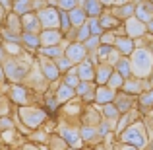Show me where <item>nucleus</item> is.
<instances>
[{
  "label": "nucleus",
  "mask_w": 153,
  "mask_h": 150,
  "mask_svg": "<svg viewBox=\"0 0 153 150\" xmlns=\"http://www.w3.org/2000/svg\"><path fill=\"white\" fill-rule=\"evenodd\" d=\"M33 60H35V55H33V53H29V51L22 53V55H18V57L4 55V59L0 60V63H2L6 80H8V82H14V84L23 82V78L27 76V72H29Z\"/></svg>",
  "instance_id": "f257e3e1"
},
{
  "label": "nucleus",
  "mask_w": 153,
  "mask_h": 150,
  "mask_svg": "<svg viewBox=\"0 0 153 150\" xmlns=\"http://www.w3.org/2000/svg\"><path fill=\"white\" fill-rule=\"evenodd\" d=\"M132 76L136 78H147L153 70V51L146 45H138L130 55Z\"/></svg>",
  "instance_id": "f03ea898"
},
{
  "label": "nucleus",
  "mask_w": 153,
  "mask_h": 150,
  "mask_svg": "<svg viewBox=\"0 0 153 150\" xmlns=\"http://www.w3.org/2000/svg\"><path fill=\"white\" fill-rule=\"evenodd\" d=\"M16 111H18L22 123L25 125L27 129H37V127H43L47 119H51L47 109L43 105H37V103H31V105H16Z\"/></svg>",
  "instance_id": "7ed1b4c3"
},
{
  "label": "nucleus",
  "mask_w": 153,
  "mask_h": 150,
  "mask_svg": "<svg viewBox=\"0 0 153 150\" xmlns=\"http://www.w3.org/2000/svg\"><path fill=\"white\" fill-rule=\"evenodd\" d=\"M8 98L14 105H31V103H37V105H43V94L39 92H33L31 88H27L25 84L18 82H10L8 86Z\"/></svg>",
  "instance_id": "20e7f679"
},
{
  "label": "nucleus",
  "mask_w": 153,
  "mask_h": 150,
  "mask_svg": "<svg viewBox=\"0 0 153 150\" xmlns=\"http://www.w3.org/2000/svg\"><path fill=\"white\" fill-rule=\"evenodd\" d=\"M118 140L124 144H132V146H138L140 150L147 146V133H146V127H143L142 121H134L132 125H128L122 133H118Z\"/></svg>",
  "instance_id": "39448f33"
},
{
  "label": "nucleus",
  "mask_w": 153,
  "mask_h": 150,
  "mask_svg": "<svg viewBox=\"0 0 153 150\" xmlns=\"http://www.w3.org/2000/svg\"><path fill=\"white\" fill-rule=\"evenodd\" d=\"M54 133H58V135L66 140L68 146L83 148V140H82V135H79V123H70V121L58 119L56 121Z\"/></svg>",
  "instance_id": "423d86ee"
},
{
  "label": "nucleus",
  "mask_w": 153,
  "mask_h": 150,
  "mask_svg": "<svg viewBox=\"0 0 153 150\" xmlns=\"http://www.w3.org/2000/svg\"><path fill=\"white\" fill-rule=\"evenodd\" d=\"M22 84H25L27 88H31L33 92H39V94H43V92H47L49 90V80L43 76V72H41V68H39V63H37V57H35V60H33V64H31V68H29V72H27V76L23 78V82Z\"/></svg>",
  "instance_id": "0eeeda50"
},
{
  "label": "nucleus",
  "mask_w": 153,
  "mask_h": 150,
  "mask_svg": "<svg viewBox=\"0 0 153 150\" xmlns=\"http://www.w3.org/2000/svg\"><path fill=\"white\" fill-rule=\"evenodd\" d=\"M83 105H85V103L76 96V98H72L70 101H66V103L60 105V109H58L56 115H58L60 119H64V121H70V123H79Z\"/></svg>",
  "instance_id": "6e6552de"
},
{
  "label": "nucleus",
  "mask_w": 153,
  "mask_h": 150,
  "mask_svg": "<svg viewBox=\"0 0 153 150\" xmlns=\"http://www.w3.org/2000/svg\"><path fill=\"white\" fill-rule=\"evenodd\" d=\"M37 16L43 29H60V10L54 4H45L43 8H39Z\"/></svg>",
  "instance_id": "1a4fd4ad"
},
{
  "label": "nucleus",
  "mask_w": 153,
  "mask_h": 150,
  "mask_svg": "<svg viewBox=\"0 0 153 150\" xmlns=\"http://www.w3.org/2000/svg\"><path fill=\"white\" fill-rule=\"evenodd\" d=\"M35 57H37L39 68H41L43 76H45V78L49 80V84L58 82V80H60V76H62V72L58 70V66H56L54 59H49V57H45V55H37V53H35Z\"/></svg>",
  "instance_id": "9d476101"
},
{
  "label": "nucleus",
  "mask_w": 153,
  "mask_h": 150,
  "mask_svg": "<svg viewBox=\"0 0 153 150\" xmlns=\"http://www.w3.org/2000/svg\"><path fill=\"white\" fill-rule=\"evenodd\" d=\"M122 29H124V35H128V37H132V39H140L147 33V26L142 20H138L136 16H130V18L124 20Z\"/></svg>",
  "instance_id": "9b49d317"
},
{
  "label": "nucleus",
  "mask_w": 153,
  "mask_h": 150,
  "mask_svg": "<svg viewBox=\"0 0 153 150\" xmlns=\"http://www.w3.org/2000/svg\"><path fill=\"white\" fill-rule=\"evenodd\" d=\"M64 55L74 64H78V63H82L83 59H87V49L82 41H68L66 49H64Z\"/></svg>",
  "instance_id": "f8f14e48"
},
{
  "label": "nucleus",
  "mask_w": 153,
  "mask_h": 150,
  "mask_svg": "<svg viewBox=\"0 0 153 150\" xmlns=\"http://www.w3.org/2000/svg\"><path fill=\"white\" fill-rule=\"evenodd\" d=\"M79 135H82L83 144H87V146H99L103 142L99 129L93 127V125H79Z\"/></svg>",
  "instance_id": "ddd939ff"
},
{
  "label": "nucleus",
  "mask_w": 153,
  "mask_h": 150,
  "mask_svg": "<svg viewBox=\"0 0 153 150\" xmlns=\"http://www.w3.org/2000/svg\"><path fill=\"white\" fill-rule=\"evenodd\" d=\"M101 119H103L101 109L95 107V103H85V105H83L79 125H93V127H97V125L101 123Z\"/></svg>",
  "instance_id": "4468645a"
},
{
  "label": "nucleus",
  "mask_w": 153,
  "mask_h": 150,
  "mask_svg": "<svg viewBox=\"0 0 153 150\" xmlns=\"http://www.w3.org/2000/svg\"><path fill=\"white\" fill-rule=\"evenodd\" d=\"M147 88H149L147 78H136V76H130V78L124 80V84H122V88H120V90L126 92V94L138 96V94H142L143 90H147Z\"/></svg>",
  "instance_id": "2eb2a0df"
},
{
  "label": "nucleus",
  "mask_w": 153,
  "mask_h": 150,
  "mask_svg": "<svg viewBox=\"0 0 153 150\" xmlns=\"http://www.w3.org/2000/svg\"><path fill=\"white\" fill-rule=\"evenodd\" d=\"M95 88H97L95 82L79 80V84L74 88V90H76V96H78L83 103H93V101H95Z\"/></svg>",
  "instance_id": "dca6fc26"
},
{
  "label": "nucleus",
  "mask_w": 153,
  "mask_h": 150,
  "mask_svg": "<svg viewBox=\"0 0 153 150\" xmlns=\"http://www.w3.org/2000/svg\"><path fill=\"white\" fill-rule=\"evenodd\" d=\"M52 88H54V96L56 99H58V103H66V101H70L72 98H76V90L72 86H68V84H64L62 80H58V82L51 84Z\"/></svg>",
  "instance_id": "f3484780"
},
{
  "label": "nucleus",
  "mask_w": 153,
  "mask_h": 150,
  "mask_svg": "<svg viewBox=\"0 0 153 150\" xmlns=\"http://www.w3.org/2000/svg\"><path fill=\"white\" fill-rule=\"evenodd\" d=\"M112 47H114V49L118 51L122 57H130L132 51L136 49V39H132V37H128V35L120 33V35H116L114 45H112Z\"/></svg>",
  "instance_id": "a211bd4d"
},
{
  "label": "nucleus",
  "mask_w": 153,
  "mask_h": 150,
  "mask_svg": "<svg viewBox=\"0 0 153 150\" xmlns=\"http://www.w3.org/2000/svg\"><path fill=\"white\" fill-rule=\"evenodd\" d=\"M22 27H23V31H33V33H41L43 26H41V22H39L37 12L31 10V12H25V14H22Z\"/></svg>",
  "instance_id": "6ab92c4d"
},
{
  "label": "nucleus",
  "mask_w": 153,
  "mask_h": 150,
  "mask_svg": "<svg viewBox=\"0 0 153 150\" xmlns=\"http://www.w3.org/2000/svg\"><path fill=\"white\" fill-rule=\"evenodd\" d=\"M112 103L118 107V111H120V113H126V111H130V109H134L136 96L126 94V92L118 90V92H116V96H114V101H112Z\"/></svg>",
  "instance_id": "aec40b11"
},
{
  "label": "nucleus",
  "mask_w": 153,
  "mask_h": 150,
  "mask_svg": "<svg viewBox=\"0 0 153 150\" xmlns=\"http://www.w3.org/2000/svg\"><path fill=\"white\" fill-rule=\"evenodd\" d=\"M43 107L47 109L49 117H56V113H58V109H60V103L54 96V88L52 86H49L47 92H43Z\"/></svg>",
  "instance_id": "412c9836"
},
{
  "label": "nucleus",
  "mask_w": 153,
  "mask_h": 150,
  "mask_svg": "<svg viewBox=\"0 0 153 150\" xmlns=\"http://www.w3.org/2000/svg\"><path fill=\"white\" fill-rule=\"evenodd\" d=\"M134 12H136V2H128V0L111 6V14H114L120 22H124V20L130 18V16H134Z\"/></svg>",
  "instance_id": "4be33fe9"
},
{
  "label": "nucleus",
  "mask_w": 153,
  "mask_h": 150,
  "mask_svg": "<svg viewBox=\"0 0 153 150\" xmlns=\"http://www.w3.org/2000/svg\"><path fill=\"white\" fill-rule=\"evenodd\" d=\"M19 43L25 51L29 53H37V49L41 47V39H39V33H33V31H22V37H19Z\"/></svg>",
  "instance_id": "5701e85b"
},
{
  "label": "nucleus",
  "mask_w": 153,
  "mask_h": 150,
  "mask_svg": "<svg viewBox=\"0 0 153 150\" xmlns=\"http://www.w3.org/2000/svg\"><path fill=\"white\" fill-rule=\"evenodd\" d=\"M39 39H41V47L47 45H58V43L64 41V33L60 29H41L39 33Z\"/></svg>",
  "instance_id": "b1692460"
},
{
  "label": "nucleus",
  "mask_w": 153,
  "mask_h": 150,
  "mask_svg": "<svg viewBox=\"0 0 153 150\" xmlns=\"http://www.w3.org/2000/svg\"><path fill=\"white\" fill-rule=\"evenodd\" d=\"M134 16L138 20H142L143 23H147L153 18V2H151V0H138V2H136Z\"/></svg>",
  "instance_id": "393cba45"
},
{
  "label": "nucleus",
  "mask_w": 153,
  "mask_h": 150,
  "mask_svg": "<svg viewBox=\"0 0 153 150\" xmlns=\"http://www.w3.org/2000/svg\"><path fill=\"white\" fill-rule=\"evenodd\" d=\"M79 80H87V82H95V64L89 59H83L82 63L76 64Z\"/></svg>",
  "instance_id": "a878e982"
},
{
  "label": "nucleus",
  "mask_w": 153,
  "mask_h": 150,
  "mask_svg": "<svg viewBox=\"0 0 153 150\" xmlns=\"http://www.w3.org/2000/svg\"><path fill=\"white\" fill-rule=\"evenodd\" d=\"M118 90H112V88H108L107 84H103V86H97L95 88V105H103V103H111V101H114V96Z\"/></svg>",
  "instance_id": "bb28decb"
},
{
  "label": "nucleus",
  "mask_w": 153,
  "mask_h": 150,
  "mask_svg": "<svg viewBox=\"0 0 153 150\" xmlns=\"http://www.w3.org/2000/svg\"><path fill=\"white\" fill-rule=\"evenodd\" d=\"M112 70H114V66L108 63H97L95 64V84L97 86H103V84L108 82V78H111Z\"/></svg>",
  "instance_id": "cd10ccee"
},
{
  "label": "nucleus",
  "mask_w": 153,
  "mask_h": 150,
  "mask_svg": "<svg viewBox=\"0 0 153 150\" xmlns=\"http://www.w3.org/2000/svg\"><path fill=\"white\" fill-rule=\"evenodd\" d=\"M4 27H8L10 31H14V33H22L23 27H22V16L16 14L14 10H8L6 12V18H4Z\"/></svg>",
  "instance_id": "c85d7f7f"
},
{
  "label": "nucleus",
  "mask_w": 153,
  "mask_h": 150,
  "mask_svg": "<svg viewBox=\"0 0 153 150\" xmlns=\"http://www.w3.org/2000/svg\"><path fill=\"white\" fill-rule=\"evenodd\" d=\"M138 117H140L138 111H134V109H130V111H126V113H120L118 121H116V127H114V135L122 133L128 125H132L134 121H138Z\"/></svg>",
  "instance_id": "c756f323"
},
{
  "label": "nucleus",
  "mask_w": 153,
  "mask_h": 150,
  "mask_svg": "<svg viewBox=\"0 0 153 150\" xmlns=\"http://www.w3.org/2000/svg\"><path fill=\"white\" fill-rule=\"evenodd\" d=\"M68 41L64 39L62 43H58V45H47V47H39L37 49V55H45L49 57V59H56V57L64 55V49H66Z\"/></svg>",
  "instance_id": "7c9ffc66"
},
{
  "label": "nucleus",
  "mask_w": 153,
  "mask_h": 150,
  "mask_svg": "<svg viewBox=\"0 0 153 150\" xmlns=\"http://www.w3.org/2000/svg\"><path fill=\"white\" fill-rule=\"evenodd\" d=\"M49 135H51V131H47L45 127H37V129H33V131L27 135V140H31V142L37 144V146H47Z\"/></svg>",
  "instance_id": "2f4dec72"
},
{
  "label": "nucleus",
  "mask_w": 153,
  "mask_h": 150,
  "mask_svg": "<svg viewBox=\"0 0 153 150\" xmlns=\"http://www.w3.org/2000/svg\"><path fill=\"white\" fill-rule=\"evenodd\" d=\"M99 23H101L103 31H105V29H118V27L122 26V22H120V20L116 18L114 14H111V12H105V10H103V14L99 16Z\"/></svg>",
  "instance_id": "473e14b6"
},
{
  "label": "nucleus",
  "mask_w": 153,
  "mask_h": 150,
  "mask_svg": "<svg viewBox=\"0 0 153 150\" xmlns=\"http://www.w3.org/2000/svg\"><path fill=\"white\" fill-rule=\"evenodd\" d=\"M136 101H138L140 105V111H151L153 109V88H147V90H143L142 94L136 96Z\"/></svg>",
  "instance_id": "72a5a7b5"
},
{
  "label": "nucleus",
  "mask_w": 153,
  "mask_h": 150,
  "mask_svg": "<svg viewBox=\"0 0 153 150\" xmlns=\"http://www.w3.org/2000/svg\"><path fill=\"white\" fill-rule=\"evenodd\" d=\"M68 18H70L72 27H79L82 23L87 22V14L82 6H76V8H72V10H68Z\"/></svg>",
  "instance_id": "f704fd0d"
},
{
  "label": "nucleus",
  "mask_w": 153,
  "mask_h": 150,
  "mask_svg": "<svg viewBox=\"0 0 153 150\" xmlns=\"http://www.w3.org/2000/svg\"><path fill=\"white\" fill-rule=\"evenodd\" d=\"M82 8L85 10L87 18H99V16L103 14V10H105V6L99 2V0H85Z\"/></svg>",
  "instance_id": "c9c22d12"
},
{
  "label": "nucleus",
  "mask_w": 153,
  "mask_h": 150,
  "mask_svg": "<svg viewBox=\"0 0 153 150\" xmlns=\"http://www.w3.org/2000/svg\"><path fill=\"white\" fill-rule=\"evenodd\" d=\"M99 109H101V115H103V119H107V121H112V123H116L118 121V117H120V111H118V107H116L114 103H103V105H99Z\"/></svg>",
  "instance_id": "e433bc0d"
},
{
  "label": "nucleus",
  "mask_w": 153,
  "mask_h": 150,
  "mask_svg": "<svg viewBox=\"0 0 153 150\" xmlns=\"http://www.w3.org/2000/svg\"><path fill=\"white\" fill-rule=\"evenodd\" d=\"M47 148L49 150H66L68 148V142L58 135V133L52 131L49 135V140H47Z\"/></svg>",
  "instance_id": "4c0bfd02"
},
{
  "label": "nucleus",
  "mask_w": 153,
  "mask_h": 150,
  "mask_svg": "<svg viewBox=\"0 0 153 150\" xmlns=\"http://www.w3.org/2000/svg\"><path fill=\"white\" fill-rule=\"evenodd\" d=\"M60 80H62L64 84H68V86H72V88L78 86V84H79V76H78V70H76V64L72 68H68L66 72H62Z\"/></svg>",
  "instance_id": "58836bf2"
},
{
  "label": "nucleus",
  "mask_w": 153,
  "mask_h": 150,
  "mask_svg": "<svg viewBox=\"0 0 153 150\" xmlns=\"http://www.w3.org/2000/svg\"><path fill=\"white\" fill-rule=\"evenodd\" d=\"M114 70L120 72L124 78H130L132 76V68H130V57H120L114 64Z\"/></svg>",
  "instance_id": "ea45409f"
},
{
  "label": "nucleus",
  "mask_w": 153,
  "mask_h": 150,
  "mask_svg": "<svg viewBox=\"0 0 153 150\" xmlns=\"http://www.w3.org/2000/svg\"><path fill=\"white\" fill-rule=\"evenodd\" d=\"M12 10L19 16L25 14V12H31V10H35L33 0H12Z\"/></svg>",
  "instance_id": "a19ab883"
},
{
  "label": "nucleus",
  "mask_w": 153,
  "mask_h": 150,
  "mask_svg": "<svg viewBox=\"0 0 153 150\" xmlns=\"http://www.w3.org/2000/svg\"><path fill=\"white\" fill-rule=\"evenodd\" d=\"M12 109H14V103L10 101L8 94L0 92V115H10V113H12Z\"/></svg>",
  "instance_id": "79ce46f5"
},
{
  "label": "nucleus",
  "mask_w": 153,
  "mask_h": 150,
  "mask_svg": "<svg viewBox=\"0 0 153 150\" xmlns=\"http://www.w3.org/2000/svg\"><path fill=\"white\" fill-rule=\"evenodd\" d=\"M124 80H126V78H124L120 72L112 70V74H111V78H108L107 86H108V88H112V90H120V88H122V84H124Z\"/></svg>",
  "instance_id": "37998d69"
},
{
  "label": "nucleus",
  "mask_w": 153,
  "mask_h": 150,
  "mask_svg": "<svg viewBox=\"0 0 153 150\" xmlns=\"http://www.w3.org/2000/svg\"><path fill=\"white\" fill-rule=\"evenodd\" d=\"M49 4H54L58 10H72L78 6V0H49Z\"/></svg>",
  "instance_id": "c03bdc74"
},
{
  "label": "nucleus",
  "mask_w": 153,
  "mask_h": 150,
  "mask_svg": "<svg viewBox=\"0 0 153 150\" xmlns=\"http://www.w3.org/2000/svg\"><path fill=\"white\" fill-rule=\"evenodd\" d=\"M54 63H56V66H58V70H60V72H66L68 68H72V66H74V63H72V60L68 59L66 55L56 57V59H54Z\"/></svg>",
  "instance_id": "a18cd8bd"
},
{
  "label": "nucleus",
  "mask_w": 153,
  "mask_h": 150,
  "mask_svg": "<svg viewBox=\"0 0 153 150\" xmlns=\"http://www.w3.org/2000/svg\"><path fill=\"white\" fill-rule=\"evenodd\" d=\"M83 45H85L87 53H95V51H97V47L101 45V39H99V35H89V37L83 41Z\"/></svg>",
  "instance_id": "49530a36"
},
{
  "label": "nucleus",
  "mask_w": 153,
  "mask_h": 150,
  "mask_svg": "<svg viewBox=\"0 0 153 150\" xmlns=\"http://www.w3.org/2000/svg\"><path fill=\"white\" fill-rule=\"evenodd\" d=\"M70 29H72V23H70V18H68V12L60 10V31H62V33H68Z\"/></svg>",
  "instance_id": "de8ad7c7"
},
{
  "label": "nucleus",
  "mask_w": 153,
  "mask_h": 150,
  "mask_svg": "<svg viewBox=\"0 0 153 150\" xmlns=\"http://www.w3.org/2000/svg\"><path fill=\"white\" fill-rule=\"evenodd\" d=\"M87 26H89L91 35H101L103 33V27L99 23V18H87Z\"/></svg>",
  "instance_id": "09e8293b"
},
{
  "label": "nucleus",
  "mask_w": 153,
  "mask_h": 150,
  "mask_svg": "<svg viewBox=\"0 0 153 150\" xmlns=\"http://www.w3.org/2000/svg\"><path fill=\"white\" fill-rule=\"evenodd\" d=\"M14 117L12 115H0V131H8V129H14Z\"/></svg>",
  "instance_id": "8fccbe9b"
},
{
  "label": "nucleus",
  "mask_w": 153,
  "mask_h": 150,
  "mask_svg": "<svg viewBox=\"0 0 153 150\" xmlns=\"http://www.w3.org/2000/svg\"><path fill=\"white\" fill-rule=\"evenodd\" d=\"M14 150H43V148H41V146H37V144H33L31 140H25L22 146H18V148H14Z\"/></svg>",
  "instance_id": "3c124183"
},
{
  "label": "nucleus",
  "mask_w": 153,
  "mask_h": 150,
  "mask_svg": "<svg viewBox=\"0 0 153 150\" xmlns=\"http://www.w3.org/2000/svg\"><path fill=\"white\" fill-rule=\"evenodd\" d=\"M116 150H140L138 146H132V144H124V142H116Z\"/></svg>",
  "instance_id": "603ef678"
},
{
  "label": "nucleus",
  "mask_w": 153,
  "mask_h": 150,
  "mask_svg": "<svg viewBox=\"0 0 153 150\" xmlns=\"http://www.w3.org/2000/svg\"><path fill=\"white\" fill-rule=\"evenodd\" d=\"M6 12H8V10L2 6V4H0V26L4 23V18H6Z\"/></svg>",
  "instance_id": "864d4df0"
},
{
  "label": "nucleus",
  "mask_w": 153,
  "mask_h": 150,
  "mask_svg": "<svg viewBox=\"0 0 153 150\" xmlns=\"http://www.w3.org/2000/svg\"><path fill=\"white\" fill-rule=\"evenodd\" d=\"M99 2H101V4H103V6H105V8H111V6H112V4H114V2H116V0H99Z\"/></svg>",
  "instance_id": "5fc2aeb1"
},
{
  "label": "nucleus",
  "mask_w": 153,
  "mask_h": 150,
  "mask_svg": "<svg viewBox=\"0 0 153 150\" xmlns=\"http://www.w3.org/2000/svg\"><path fill=\"white\" fill-rule=\"evenodd\" d=\"M0 4H2L6 10H12V0H0Z\"/></svg>",
  "instance_id": "6e6d98bb"
},
{
  "label": "nucleus",
  "mask_w": 153,
  "mask_h": 150,
  "mask_svg": "<svg viewBox=\"0 0 153 150\" xmlns=\"http://www.w3.org/2000/svg\"><path fill=\"white\" fill-rule=\"evenodd\" d=\"M146 26H147V33H151V35H153V18L146 23Z\"/></svg>",
  "instance_id": "4d7b16f0"
},
{
  "label": "nucleus",
  "mask_w": 153,
  "mask_h": 150,
  "mask_svg": "<svg viewBox=\"0 0 153 150\" xmlns=\"http://www.w3.org/2000/svg\"><path fill=\"white\" fill-rule=\"evenodd\" d=\"M6 76H4V68H2V63H0V82H4Z\"/></svg>",
  "instance_id": "13d9d810"
},
{
  "label": "nucleus",
  "mask_w": 153,
  "mask_h": 150,
  "mask_svg": "<svg viewBox=\"0 0 153 150\" xmlns=\"http://www.w3.org/2000/svg\"><path fill=\"white\" fill-rule=\"evenodd\" d=\"M147 82H149V88H153V70H151V74L147 76Z\"/></svg>",
  "instance_id": "bf43d9fd"
},
{
  "label": "nucleus",
  "mask_w": 153,
  "mask_h": 150,
  "mask_svg": "<svg viewBox=\"0 0 153 150\" xmlns=\"http://www.w3.org/2000/svg\"><path fill=\"white\" fill-rule=\"evenodd\" d=\"M66 150H83V148H74V146H68Z\"/></svg>",
  "instance_id": "052dcab7"
},
{
  "label": "nucleus",
  "mask_w": 153,
  "mask_h": 150,
  "mask_svg": "<svg viewBox=\"0 0 153 150\" xmlns=\"http://www.w3.org/2000/svg\"><path fill=\"white\" fill-rule=\"evenodd\" d=\"M97 150H107V148H105L103 144H99V146H97Z\"/></svg>",
  "instance_id": "680f3d73"
},
{
  "label": "nucleus",
  "mask_w": 153,
  "mask_h": 150,
  "mask_svg": "<svg viewBox=\"0 0 153 150\" xmlns=\"http://www.w3.org/2000/svg\"><path fill=\"white\" fill-rule=\"evenodd\" d=\"M83 2H85V0H78V6H83Z\"/></svg>",
  "instance_id": "e2e57ef3"
},
{
  "label": "nucleus",
  "mask_w": 153,
  "mask_h": 150,
  "mask_svg": "<svg viewBox=\"0 0 153 150\" xmlns=\"http://www.w3.org/2000/svg\"><path fill=\"white\" fill-rule=\"evenodd\" d=\"M87 150H97V146H89V148H87Z\"/></svg>",
  "instance_id": "0e129e2a"
},
{
  "label": "nucleus",
  "mask_w": 153,
  "mask_h": 150,
  "mask_svg": "<svg viewBox=\"0 0 153 150\" xmlns=\"http://www.w3.org/2000/svg\"><path fill=\"white\" fill-rule=\"evenodd\" d=\"M151 2H153V0H151Z\"/></svg>",
  "instance_id": "69168bd1"
}]
</instances>
